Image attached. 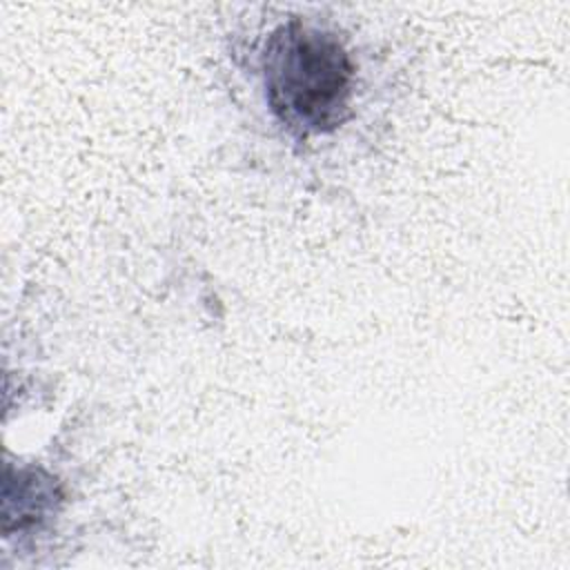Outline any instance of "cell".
<instances>
[{
	"label": "cell",
	"mask_w": 570,
	"mask_h": 570,
	"mask_svg": "<svg viewBox=\"0 0 570 570\" xmlns=\"http://www.w3.org/2000/svg\"><path fill=\"white\" fill-rule=\"evenodd\" d=\"M261 71L272 114L294 134H327L352 114L354 62L336 33L289 20L263 49Z\"/></svg>",
	"instance_id": "6da1fadb"
},
{
	"label": "cell",
	"mask_w": 570,
	"mask_h": 570,
	"mask_svg": "<svg viewBox=\"0 0 570 570\" xmlns=\"http://www.w3.org/2000/svg\"><path fill=\"white\" fill-rule=\"evenodd\" d=\"M60 490L53 476L36 468H22L13 474L7 470L4 494H2V528L4 532L22 530L38 523L56 510Z\"/></svg>",
	"instance_id": "7a4b0ae2"
}]
</instances>
